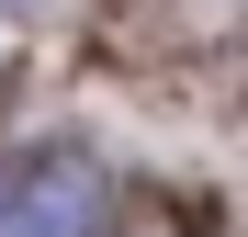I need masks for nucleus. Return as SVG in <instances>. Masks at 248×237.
Returning a JSON list of instances; mask_svg holds the SVG:
<instances>
[{
    "mask_svg": "<svg viewBox=\"0 0 248 237\" xmlns=\"http://www.w3.org/2000/svg\"><path fill=\"white\" fill-rule=\"evenodd\" d=\"M91 215H102L91 158H34L12 192H0V237H91Z\"/></svg>",
    "mask_w": 248,
    "mask_h": 237,
    "instance_id": "obj_1",
    "label": "nucleus"
}]
</instances>
